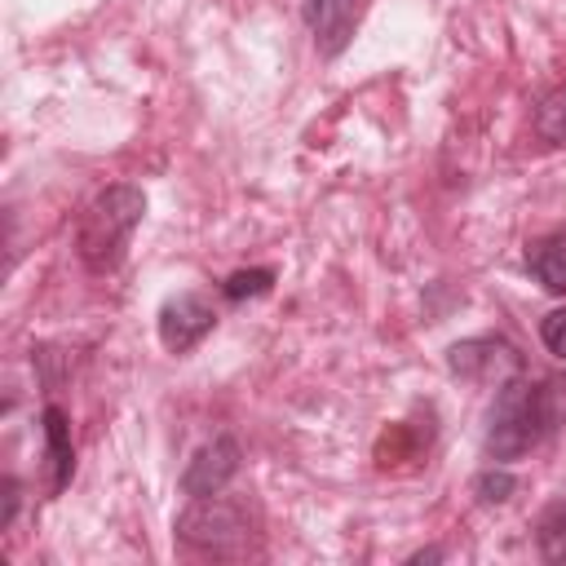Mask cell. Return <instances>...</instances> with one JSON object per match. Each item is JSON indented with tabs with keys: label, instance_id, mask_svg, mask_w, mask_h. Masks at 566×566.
Returning <instances> with one entry per match:
<instances>
[{
	"label": "cell",
	"instance_id": "2",
	"mask_svg": "<svg viewBox=\"0 0 566 566\" xmlns=\"http://www.w3.org/2000/svg\"><path fill=\"white\" fill-rule=\"evenodd\" d=\"M548 429H553V416H548L544 380L513 376L495 389V402H491V416H486V455L500 460V464L522 460Z\"/></svg>",
	"mask_w": 566,
	"mask_h": 566
},
{
	"label": "cell",
	"instance_id": "10",
	"mask_svg": "<svg viewBox=\"0 0 566 566\" xmlns=\"http://www.w3.org/2000/svg\"><path fill=\"white\" fill-rule=\"evenodd\" d=\"M535 544L544 562H566V504H548L535 522Z\"/></svg>",
	"mask_w": 566,
	"mask_h": 566
},
{
	"label": "cell",
	"instance_id": "8",
	"mask_svg": "<svg viewBox=\"0 0 566 566\" xmlns=\"http://www.w3.org/2000/svg\"><path fill=\"white\" fill-rule=\"evenodd\" d=\"M44 486L49 495L66 491L71 473H75V451H71V429H66V411L62 407H44Z\"/></svg>",
	"mask_w": 566,
	"mask_h": 566
},
{
	"label": "cell",
	"instance_id": "1",
	"mask_svg": "<svg viewBox=\"0 0 566 566\" xmlns=\"http://www.w3.org/2000/svg\"><path fill=\"white\" fill-rule=\"evenodd\" d=\"M146 212V195L128 181L119 186H106L80 217V230H75V252L80 261L93 270V274H111L119 270L124 252H128V239L137 230Z\"/></svg>",
	"mask_w": 566,
	"mask_h": 566
},
{
	"label": "cell",
	"instance_id": "16",
	"mask_svg": "<svg viewBox=\"0 0 566 566\" xmlns=\"http://www.w3.org/2000/svg\"><path fill=\"white\" fill-rule=\"evenodd\" d=\"M0 486H4V513H0V526L9 531V526H13V513H18V478H13V473H4V482H0Z\"/></svg>",
	"mask_w": 566,
	"mask_h": 566
},
{
	"label": "cell",
	"instance_id": "17",
	"mask_svg": "<svg viewBox=\"0 0 566 566\" xmlns=\"http://www.w3.org/2000/svg\"><path fill=\"white\" fill-rule=\"evenodd\" d=\"M442 557H447L442 548H420V553L407 557V566H424V562H442Z\"/></svg>",
	"mask_w": 566,
	"mask_h": 566
},
{
	"label": "cell",
	"instance_id": "4",
	"mask_svg": "<svg viewBox=\"0 0 566 566\" xmlns=\"http://www.w3.org/2000/svg\"><path fill=\"white\" fill-rule=\"evenodd\" d=\"M447 367L460 376V380H473V385H504L513 376H522V349L504 336H469V340H455L447 349Z\"/></svg>",
	"mask_w": 566,
	"mask_h": 566
},
{
	"label": "cell",
	"instance_id": "15",
	"mask_svg": "<svg viewBox=\"0 0 566 566\" xmlns=\"http://www.w3.org/2000/svg\"><path fill=\"white\" fill-rule=\"evenodd\" d=\"M544 398H548L553 424H562V420H566V376H562V380H544Z\"/></svg>",
	"mask_w": 566,
	"mask_h": 566
},
{
	"label": "cell",
	"instance_id": "9",
	"mask_svg": "<svg viewBox=\"0 0 566 566\" xmlns=\"http://www.w3.org/2000/svg\"><path fill=\"white\" fill-rule=\"evenodd\" d=\"M526 270L553 296H566V230H553L526 248Z\"/></svg>",
	"mask_w": 566,
	"mask_h": 566
},
{
	"label": "cell",
	"instance_id": "3",
	"mask_svg": "<svg viewBox=\"0 0 566 566\" xmlns=\"http://www.w3.org/2000/svg\"><path fill=\"white\" fill-rule=\"evenodd\" d=\"M172 535L186 548L208 553V557H243L252 548L256 522H252V509L239 495H203V500H190V509L177 513Z\"/></svg>",
	"mask_w": 566,
	"mask_h": 566
},
{
	"label": "cell",
	"instance_id": "6",
	"mask_svg": "<svg viewBox=\"0 0 566 566\" xmlns=\"http://www.w3.org/2000/svg\"><path fill=\"white\" fill-rule=\"evenodd\" d=\"M212 327H217V310H212V301L199 296V292H177V296H168V301L159 305V345H164L168 354L195 349Z\"/></svg>",
	"mask_w": 566,
	"mask_h": 566
},
{
	"label": "cell",
	"instance_id": "7",
	"mask_svg": "<svg viewBox=\"0 0 566 566\" xmlns=\"http://www.w3.org/2000/svg\"><path fill=\"white\" fill-rule=\"evenodd\" d=\"M354 18H358V0H310L305 4V22L314 31V49L323 57H336L349 35H354Z\"/></svg>",
	"mask_w": 566,
	"mask_h": 566
},
{
	"label": "cell",
	"instance_id": "5",
	"mask_svg": "<svg viewBox=\"0 0 566 566\" xmlns=\"http://www.w3.org/2000/svg\"><path fill=\"white\" fill-rule=\"evenodd\" d=\"M239 469H243V447H239V438L221 433V438L203 442V447L186 460V469H181V491H186L190 500L221 495V491L239 478Z\"/></svg>",
	"mask_w": 566,
	"mask_h": 566
},
{
	"label": "cell",
	"instance_id": "14",
	"mask_svg": "<svg viewBox=\"0 0 566 566\" xmlns=\"http://www.w3.org/2000/svg\"><path fill=\"white\" fill-rule=\"evenodd\" d=\"M539 340H544V349H548L553 358L566 363V305L539 318Z\"/></svg>",
	"mask_w": 566,
	"mask_h": 566
},
{
	"label": "cell",
	"instance_id": "11",
	"mask_svg": "<svg viewBox=\"0 0 566 566\" xmlns=\"http://www.w3.org/2000/svg\"><path fill=\"white\" fill-rule=\"evenodd\" d=\"M535 133L544 142H566V84H557L539 106H535Z\"/></svg>",
	"mask_w": 566,
	"mask_h": 566
},
{
	"label": "cell",
	"instance_id": "12",
	"mask_svg": "<svg viewBox=\"0 0 566 566\" xmlns=\"http://www.w3.org/2000/svg\"><path fill=\"white\" fill-rule=\"evenodd\" d=\"M270 287H274V270L270 265H256V270H234L221 283V296L226 301H248V296H265Z\"/></svg>",
	"mask_w": 566,
	"mask_h": 566
},
{
	"label": "cell",
	"instance_id": "13",
	"mask_svg": "<svg viewBox=\"0 0 566 566\" xmlns=\"http://www.w3.org/2000/svg\"><path fill=\"white\" fill-rule=\"evenodd\" d=\"M513 491H517V478H513L504 464H491V469H482V473L473 478V495H478V504H504Z\"/></svg>",
	"mask_w": 566,
	"mask_h": 566
}]
</instances>
